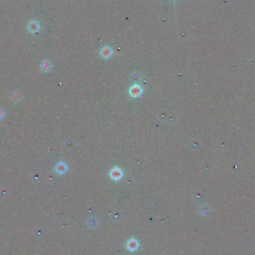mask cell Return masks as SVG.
I'll return each instance as SVG.
<instances>
[{"label":"cell","mask_w":255,"mask_h":255,"mask_svg":"<svg viewBox=\"0 0 255 255\" xmlns=\"http://www.w3.org/2000/svg\"><path fill=\"white\" fill-rule=\"evenodd\" d=\"M143 93V90L141 86L138 84H134L128 90V93L131 98L137 99L139 98Z\"/></svg>","instance_id":"6da1fadb"},{"label":"cell","mask_w":255,"mask_h":255,"mask_svg":"<svg viewBox=\"0 0 255 255\" xmlns=\"http://www.w3.org/2000/svg\"><path fill=\"white\" fill-rule=\"evenodd\" d=\"M110 178L115 181H120L123 177V172L120 167H114L110 171Z\"/></svg>","instance_id":"7a4b0ae2"},{"label":"cell","mask_w":255,"mask_h":255,"mask_svg":"<svg viewBox=\"0 0 255 255\" xmlns=\"http://www.w3.org/2000/svg\"><path fill=\"white\" fill-rule=\"evenodd\" d=\"M67 170L68 167L66 163H64V161H60L58 164H56L55 167V172L58 175H64L67 172Z\"/></svg>","instance_id":"3957f363"},{"label":"cell","mask_w":255,"mask_h":255,"mask_svg":"<svg viewBox=\"0 0 255 255\" xmlns=\"http://www.w3.org/2000/svg\"><path fill=\"white\" fill-rule=\"evenodd\" d=\"M113 54H114V51L108 46H104L100 50V55L104 59H109L112 57Z\"/></svg>","instance_id":"277c9868"},{"label":"cell","mask_w":255,"mask_h":255,"mask_svg":"<svg viewBox=\"0 0 255 255\" xmlns=\"http://www.w3.org/2000/svg\"><path fill=\"white\" fill-rule=\"evenodd\" d=\"M40 29V24L37 21L33 20L30 22L28 25V30L31 33H36Z\"/></svg>","instance_id":"5b68a950"},{"label":"cell","mask_w":255,"mask_h":255,"mask_svg":"<svg viewBox=\"0 0 255 255\" xmlns=\"http://www.w3.org/2000/svg\"><path fill=\"white\" fill-rule=\"evenodd\" d=\"M52 67V63H51L49 60H45V61H43V62L41 63V64H40V69L44 72H49V71H50Z\"/></svg>","instance_id":"8992f818"},{"label":"cell","mask_w":255,"mask_h":255,"mask_svg":"<svg viewBox=\"0 0 255 255\" xmlns=\"http://www.w3.org/2000/svg\"><path fill=\"white\" fill-rule=\"evenodd\" d=\"M128 247L131 251H134V250H135L136 248H137V247H138V242L134 239H130L128 242Z\"/></svg>","instance_id":"52a82bcc"},{"label":"cell","mask_w":255,"mask_h":255,"mask_svg":"<svg viewBox=\"0 0 255 255\" xmlns=\"http://www.w3.org/2000/svg\"><path fill=\"white\" fill-rule=\"evenodd\" d=\"M20 99L21 98H20V96H19V93H16V92H15V93H13V94H12L11 99H12V101H13L14 102H18L19 100H20Z\"/></svg>","instance_id":"ba28073f"},{"label":"cell","mask_w":255,"mask_h":255,"mask_svg":"<svg viewBox=\"0 0 255 255\" xmlns=\"http://www.w3.org/2000/svg\"><path fill=\"white\" fill-rule=\"evenodd\" d=\"M131 79L132 81H137L140 80V75L138 73H133L131 74Z\"/></svg>","instance_id":"9c48e42d"},{"label":"cell","mask_w":255,"mask_h":255,"mask_svg":"<svg viewBox=\"0 0 255 255\" xmlns=\"http://www.w3.org/2000/svg\"><path fill=\"white\" fill-rule=\"evenodd\" d=\"M4 111H3V110L0 109V120H2V119H4Z\"/></svg>","instance_id":"30bf717a"}]
</instances>
